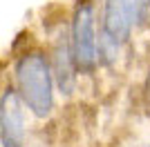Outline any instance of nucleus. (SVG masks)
<instances>
[{
    "label": "nucleus",
    "instance_id": "f03ea898",
    "mask_svg": "<svg viewBox=\"0 0 150 147\" xmlns=\"http://www.w3.org/2000/svg\"><path fill=\"white\" fill-rule=\"evenodd\" d=\"M69 45H72L76 71H94L99 65V34H96V16L92 2H81L74 9L69 27Z\"/></svg>",
    "mask_w": 150,
    "mask_h": 147
},
{
    "label": "nucleus",
    "instance_id": "7ed1b4c3",
    "mask_svg": "<svg viewBox=\"0 0 150 147\" xmlns=\"http://www.w3.org/2000/svg\"><path fill=\"white\" fill-rule=\"evenodd\" d=\"M148 0H105L103 2V18L101 29L110 36L125 43L132 29L144 24L148 18Z\"/></svg>",
    "mask_w": 150,
    "mask_h": 147
},
{
    "label": "nucleus",
    "instance_id": "6e6552de",
    "mask_svg": "<svg viewBox=\"0 0 150 147\" xmlns=\"http://www.w3.org/2000/svg\"><path fill=\"white\" fill-rule=\"evenodd\" d=\"M0 147H2V145H0Z\"/></svg>",
    "mask_w": 150,
    "mask_h": 147
},
{
    "label": "nucleus",
    "instance_id": "f257e3e1",
    "mask_svg": "<svg viewBox=\"0 0 150 147\" xmlns=\"http://www.w3.org/2000/svg\"><path fill=\"white\" fill-rule=\"evenodd\" d=\"M13 80L20 100L25 103V109H29V114L38 120L50 118L54 111V92H56L50 56L43 54L40 49H31L18 56L13 65Z\"/></svg>",
    "mask_w": 150,
    "mask_h": 147
},
{
    "label": "nucleus",
    "instance_id": "423d86ee",
    "mask_svg": "<svg viewBox=\"0 0 150 147\" xmlns=\"http://www.w3.org/2000/svg\"><path fill=\"white\" fill-rule=\"evenodd\" d=\"M121 51V40L110 36L108 31H99V62L103 65H114Z\"/></svg>",
    "mask_w": 150,
    "mask_h": 147
},
{
    "label": "nucleus",
    "instance_id": "20e7f679",
    "mask_svg": "<svg viewBox=\"0 0 150 147\" xmlns=\"http://www.w3.org/2000/svg\"><path fill=\"white\" fill-rule=\"evenodd\" d=\"M25 103L20 100L16 87H5L0 94V145L25 147Z\"/></svg>",
    "mask_w": 150,
    "mask_h": 147
},
{
    "label": "nucleus",
    "instance_id": "0eeeda50",
    "mask_svg": "<svg viewBox=\"0 0 150 147\" xmlns=\"http://www.w3.org/2000/svg\"><path fill=\"white\" fill-rule=\"evenodd\" d=\"M148 2H150V0H148Z\"/></svg>",
    "mask_w": 150,
    "mask_h": 147
},
{
    "label": "nucleus",
    "instance_id": "39448f33",
    "mask_svg": "<svg viewBox=\"0 0 150 147\" xmlns=\"http://www.w3.org/2000/svg\"><path fill=\"white\" fill-rule=\"evenodd\" d=\"M50 65H52L56 89L63 96H72V92L76 87V65H74L72 45H69L67 34L56 38V43L52 47V54H50Z\"/></svg>",
    "mask_w": 150,
    "mask_h": 147
}]
</instances>
